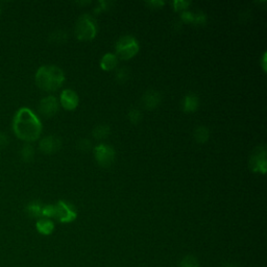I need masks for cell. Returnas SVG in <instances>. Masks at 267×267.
<instances>
[{"label":"cell","instance_id":"cell-11","mask_svg":"<svg viewBox=\"0 0 267 267\" xmlns=\"http://www.w3.org/2000/svg\"><path fill=\"white\" fill-rule=\"evenodd\" d=\"M161 94L155 90L146 91L142 96V104L147 110H154L161 102Z\"/></svg>","mask_w":267,"mask_h":267},{"label":"cell","instance_id":"cell-15","mask_svg":"<svg viewBox=\"0 0 267 267\" xmlns=\"http://www.w3.org/2000/svg\"><path fill=\"white\" fill-rule=\"evenodd\" d=\"M42 210L43 206L39 201H32L26 207V213L33 218H40L42 217Z\"/></svg>","mask_w":267,"mask_h":267},{"label":"cell","instance_id":"cell-16","mask_svg":"<svg viewBox=\"0 0 267 267\" xmlns=\"http://www.w3.org/2000/svg\"><path fill=\"white\" fill-rule=\"evenodd\" d=\"M210 138V131L207 127L200 126L194 130V139L197 140L199 143H204Z\"/></svg>","mask_w":267,"mask_h":267},{"label":"cell","instance_id":"cell-23","mask_svg":"<svg viewBox=\"0 0 267 267\" xmlns=\"http://www.w3.org/2000/svg\"><path fill=\"white\" fill-rule=\"evenodd\" d=\"M181 267H199V265L193 257H186L181 264Z\"/></svg>","mask_w":267,"mask_h":267},{"label":"cell","instance_id":"cell-25","mask_svg":"<svg viewBox=\"0 0 267 267\" xmlns=\"http://www.w3.org/2000/svg\"><path fill=\"white\" fill-rule=\"evenodd\" d=\"M181 17H182V20L185 23H191V22L194 23V14L193 13L184 12V13H182Z\"/></svg>","mask_w":267,"mask_h":267},{"label":"cell","instance_id":"cell-9","mask_svg":"<svg viewBox=\"0 0 267 267\" xmlns=\"http://www.w3.org/2000/svg\"><path fill=\"white\" fill-rule=\"evenodd\" d=\"M60 101H61L62 106H63L65 110L73 111L77 108L79 99L75 91L71 90V89H66V90H64L61 93Z\"/></svg>","mask_w":267,"mask_h":267},{"label":"cell","instance_id":"cell-14","mask_svg":"<svg viewBox=\"0 0 267 267\" xmlns=\"http://www.w3.org/2000/svg\"><path fill=\"white\" fill-rule=\"evenodd\" d=\"M35 227H37L38 232L43 235H50L53 232V230H55V224H53L49 218H45V217L40 218L37 221Z\"/></svg>","mask_w":267,"mask_h":267},{"label":"cell","instance_id":"cell-27","mask_svg":"<svg viewBox=\"0 0 267 267\" xmlns=\"http://www.w3.org/2000/svg\"><path fill=\"white\" fill-rule=\"evenodd\" d=\"M146 4L151 8H161L165 4V2L161 1V0H159V1L157 0V1H147Z\"/></svg>","mask_w":267,"mask_h":267},{"label":"cell","instance_id":"cell-17","mask_svg":"<svg viewBox=\"0 0 267 267\" xmlns=\"http://www.w3.org/2000/svg\"><path fill=\"white\" fill-rule=\"evenodd\" d=\"M110 135V128L106 124H101V126L96 127L93 130V136L97 140H102L105 139Z\"/></svg>","mask_w":267,"mask_h":267},{"label":"cell","instance_id":"cell-6","mask_svg":"<svg viewBox=\"0 0 267 267\" xmlns=\"http://www.w3.org/2000/svg\"><path fill=\"white\" fill-rule=\"evenodd\" d=\"M250 169L254 172H260L264 174L267 169L266 161V148L265 146H257L250 158Z\"/></svg>","mask_w":267,"mask_h":267},{"label":"cell","instance_id":"cell-5","mask_svg":"<svg viewBox=\"0 0 267 267\" xmlns=\"http://www.w3.org/2000/svg\"><path fill=\"white\" fill-rule=\"evenodd\" d=\"M94 156L99 165L106 168L110 167L114 163L116 154H115V150L112 146L104 143H100L95 146Z\"/></svg>","mask_w":267,"mask_h":267},{"label":"cell","instance_id":"cell-20","mask_svg":"<svg viewBox=\"0 0 267 267\" xmlns=\"http://www.w3.org/2000/svg\"><path fill=\"white\" fill-rule=\"evenodd\" d=\"M129 119L133 124H138L142 120V113L138 109H132L129 113Z\"/></svg>","mask_w":267,"mask_h":267},{"label":"cell","instance_id":"cell-12","mask_svg":"<svg viewBox=\"0 0 267 267\" xmlns=\"http://www.w3.org/2000/svg\"><path fill=\"white\" fill-rule=\"evenodd\" d=\"M199 105H200L199 97L195 94L189 93V94H187L184 97V100H183V110H184V112H186V113L195 112L198 110Z\"/></svg>","mask_w":267,"mask_h":267},{"label":"cell","instance_id":"cell-19","mask_svg":"<svg viewBox=\"0 0 267 267\" xmlns=\"http://www.w3.org/2000/svg\"><path fill=\"white\" fill-rule=\"evenodd\" d=\"M67 33L63 31H56L50 33V41L52 43H63L67 39Z\"/></svg>","mask_w":267,"mask_h":267},{"label":"cell","instance_id":"cell-10","mask_svg":"<svg viewBox=\"0 0 267 267\" xmlns=\"http://www.w3.org/2000/svg\"><path fill=\"white\" fill-rule=\"evenodd\" d=\"M62 141L60 138L56 136H46L44 137L41 141L39 147L40 149L45 154H55L58 150L61 149Z\"/></svg>","mask_w":267,"mask_h":267},{"label":"cell","instance_id":"cell-13","mask_svg":"<svg viewBox=\"0 0 267 267\" xmlns=\"http://www.w3.org/2000/svg\"><path fill=\"white\" fill-rule=\"evenodd\" d=\"M118 65V58L115 53H105L100 61V68L104 71L114 70Z\"/></svg>","mask_w":267,"mask_h":267},{"label":"cell","instance_id":"cell-24","mask_svg":"<svg viewBox=\"0 0 267 267\" xmlns=\"http://www.w3.org/2000/svg\"><path fill=\"white\" fill-rule=\"evenodd\" d=\"M78 148L83 151H88L91 148V142L88 139H82L78 142Z\"/></svg>","mask_w":267,"mask_h":267},{"label":"cell","instance_id":"cell-18","mask_svg":"<svg viewBox=\"0 0 267 267\" xmlns=\"http://www.w3.org/2000/svg\"><path fill=\"white\" fill-rule=\"evenodd\" d=\"M20 156L23 161L31 162L34 157V149L31 144H25L20 150Z\"/></svg>","mask_w":267,"mask_h":267},{"label":"cell","instance_id":"cell-28","mask_svg":"<svg viewBox=\"0 0 267 267\" xmlns=\"http://www.w3.org/2000/svg\"><path fill=\"white\" fill-rule=\"evenodd\" d=\"M263 65H262V68H263V70L264 71H266V53H264V55H263Z\"/></svg>","mask_w":267,"mask_h":267},{"label":"cell","instance_id":"cell-4","mask_svg":"<svg viewBox=\"0 0 267 267\" xmlns=\"http://www.w3.org/2000/svg\"><path fill=\"white\" fill-rule=\"evenodd\" d=\"M139 49L140 46L137 39L130 34L122 35L115 45L116 57L121 60H130L134 58L139 52Z\"/></svg>","mask_w":267,"mask_h":267},{"label":"cell","instance_id":"cell-7","mask_svg":"<svg viewBox=\"0 0 267 267\" xmlns=\"http://www.w3.org/2000/svg\"><path fill=\"white\" fill-rule=\"evenodd\" d=\"M76 216L77 213L70 203L64 200H59L55 204V217L61 222H71L76 218Z\"/></svg>","mask_w":267,"mask_h":267},{"label":"cell","instance_id":"cell-29","mask_svg":"<svg viewBox=\"0 0 267 267\" xmlns=\"http://www.w3.org/2000/svg\"><path fill=\"white\" fill-rule=\"evenodd\" d=\"M0 12H1V5H0Z\"/></svg>","mask_w":267,"mask_h":267},{"label":"cell","instance_id":"cell-21","mask_svg":"<svg viewBox=\"0 0 267 267\" xmlns=\"http://www.w3.org/2000/svg\"><path fill=\"white\" fill-rule=\"evenodd\" d=\"M129 76V71L127 68H121V69H118L117 72H116V79L119 82V83H123L127 81V78Z\"/></svg>","mask_w":267,"mask_h":267},{"label":"cell","instance_id":"cell-26","mask_svg":"<svg viewBox=\"0 0 267 267\" xmlns=\"http://www.w3.org/2000/svg\"><path fill=\"white\" fill-rule=\"evenodd\" d=\"M7 144H8V137L4 133L0 132V149L6 147Z\"/></svg>","mask_w":267,"mask_h":267},{"label":"cell","instance_id":"cell-8","mask_svg":"<svg viewBox=\"0 0 267 267\" xmlns=\"http://www.w3.org/2000/svg\"><path fill=\"white\" fill-rule=\"evenodd\" d=\"M59 111V101L55 96L44 97L39 103V112L44 117H53Z\"/></svg>","mask_w":267,"mask_h":267},{"label":"cell","instance_id":"cell-2","mask_svg":"<svg viewBox=\"0 0 267 267\" xmlns=\"http://www.w3.org/2000/svg\"><path fill=\"white\" fill-rule=\"evenodd\" d=\"M65 74L60 67L55 65L41 66L35 73V83L44 91H56L63 85Z\"/></svg>","mask_w":267,"mask_h":267},{"label":"cell","instance_id":"cell-3","mask_svg":"<svg viewBox=\"0 0 267 267\" xmlns=\"http://www.w3.org/2000/svg\"><path fill=\"white\" fill-rule=\"evenodd\" d=\"M96 33L97 26L94 18L89 14L79 16L74 28L75 37L81 41H90L96 37Z\"/></svg>","mask_w":267,"mask_h":267},{"label":"cell","instance_id":"cell-22","mask_svg":"<svg viewBox=\"0 0 267 267\" xmlns=\"http://www.w3.org/2000/svg\"><path fill=\"white\" fill-rule=\"evenodd\" d=\"M190 2L189 1H183V0H175L173 1V6H174V11H184L187 7L189 6Z\"/></svg>","mask_w":267,"mask_h":267},{"label":"cell","instance_id":"cell-1","mask_svg":"<svg viewBox=\"0 0 267 267\" xmlns=\"http://www.w3.org/2000/svg\"><path fill=\"white\" fill-rule=\"evenodd\" d=\"M13 130L16 136L26 142L37 140L42 133V123L39 117L29 108L17 111L13 119Z\"/></svg>","mask_w":267,"mask_h":267}]
</instances>
